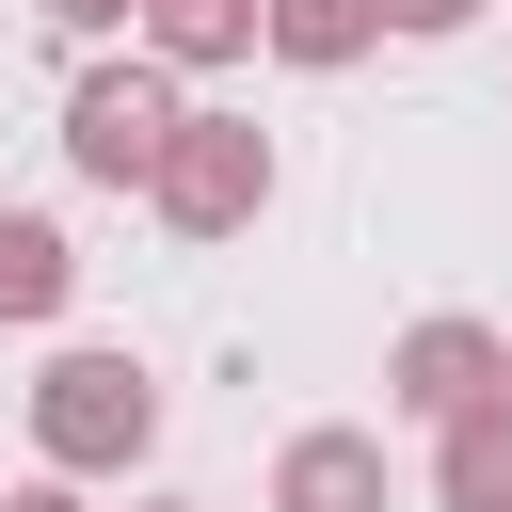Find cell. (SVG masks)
I'll return each mask as SVG.
<instances>
[{
	"mask_svg": "<svg viewBox=\"0 0 512 512\" xmlns=\"http://www.w3.org/2000/svg\"><path fill=\"white\" fill-rule=\"evenodd\" d=\"M128 48L208 80V64H256V0H128Z\"/></svg>",
	"mask_w": 512,
	"mask_h": 512,
	"instance_id": "7",
	"label": "cell"
},
{
	"mask_svg": "<svg viewBox=\"0 0 512 512\" xmlns=\"http://www.w3.org/2000/svg\"><path fill=\"white\" fill-rule=\"evenodd\" d=\"M496 384H512V336L464 320V304L400 320V352H384V400H400V416H464V400H496Z\"/></svg>",
	"mask_w": 512,
	"mask_h": 512,
	"instance_id": "4",
	"label": "cell"
},
{
	"mask_svg": "<svg viewBox=\"0 0 512 512\" xmlns=\"http://www.w3.org/2000/svg\"><path fill=\"white\" fill-rule=\"evenodd\" d=\"M48 32H128V0H32Z\"/></svg>",
	"mask_w": 512,
	"mask_h": 512,
	"instance_id": "11",
	"label": "cell"
},
{
	"mask_svg": "<svg viewBox=\"0 0 512 512\" xmlns=\"http://www.w3.org/2000/svg\"><path fill=\"white\" fill-rule=\"evenodd\" d=\"M176 112H192V96H176V64H144V48H128V64H80V80H64V160H80L96 192H144V160H160Z\"/></svg>",
	"mask_w": 512,
	"mask_h": 512,
	"instance_id": "3",
	"label": "cell"
},
{
	"mask_svg": "<svg viewBox=\"0 0 512 512\" xmlns=\"http://www.w3.org/2000/svg\"><path fill=\"white\" fill-rule=\"evenodd\" d=\"M144 208H160L176 240H240V224L272 208V128H256V112H176L160 160H144Z\"/></svg>",
	"mask_w": 512,
	"mask_h": 512,
	"instance_id": "2",
	"label": "cell"
},
{
	"mask_svg": "<svg viewBox=\"0 0 512 512\" xmlns=\"http://www.w3.org/2000/svg\"><path fill=\"white\" fill-rule=\"evenodd\" d=\"M0 512H80V480H64V464H32V480H16Z\"/></svg>",
	"mask_w": 512,
	"mask_h": 512,
	"instance_id": "12",
	"label": "cell"
},
{
	"mask_svg": "<svg viewBox=\"0 0 512 512\" xmlns=\"http://www.w3.org/2000/svg\"><path fill=\"white\" fill-rule=\"evenodd\" d=\"M384 32H480V0H384Z\"/></svg>",
	"mask_w": 512,
	"mask_h": 512,
	"instance_id": "10",
	"label": "cell"
},
{
	"mask_svg": "<svg viewBox=\"0 0 512 512\" xmlns=\"http://www.w3.org/2000/svg\"><path fill=\"white\" fill-rule=\"evenodd\" d=\"M256 48H272V64H304V80H336V64H368V48H384V0H256Z\"/></svg>",
	"mask_w": 512,
	"mask_h": 512,
	"instance_id": "8",
	"label": "cell"
},
{
	"mask_svg": "<svg viewBox=\"0 0 512 512\" xmlns=\"http://www.w3.org/2000/svg\"><path fill=\"white\" fill-rule=\"evenodd\" d=\"M432 512H512V384L432 416Z\"/></svg>",
	"mask_w": 512,
	"mask_h": 512,
	"instance_id": "6",
	"label": "cell"
},
{
	"mask_svg": "<svg viewBox=\"0 0 512 512\" xmlns=\"http://www.w3.org/2000/svg\"><path fill=\"white\" fill-rule=\"evenodd\" d=\"M64 288H80V240L48 208H0V320H64Z\"/></svg>",
	"mask_w": 512,
	"mask_h": 512,
	"instance_id": "9",
	"label": "cell"
},
{
	"mask_svg": "<svg viewBox=\"0 0 512 512\" xmlns=\"http://www.w3.org/2000/svg\"><path fill=\"white\" fill-rule=\"evenodd\" d=\"M144 512H192V496H144Z\"/></svg>",
	"mask_w": 512,
	"mask_h": 512,
	"instance_id": "13",
	"label": "cell"
},
{
	"mask_svg": "<svg viewBox=\"0 0 512 512\" xmlns=\"http://www.w3.org/2000/svg\"><path fill=\"white\" fill-rule=\"evenodd\" d=\"M272 512H384V432H288Z\"/></svg>",
	"mask_w": 512,
	"mask_h": 512,
	"instance_id": "5",
	"label": "cell"
},
{
	"mask_svg": "<svg viewBox=\"0 0 512 512\" xmlns=\"http://www.w3.org/2000/svg\"><path fill=\"white\" fill-rule=\"evenodd\" d=\"M160 448V384H144V352H48L32 368V464H64V480H128Z\"/></svg>",
	"mask_w": 512,
	"mask_h": 512,
	"instance_id": "1",
	"label": "cell"
}]
</instances>
